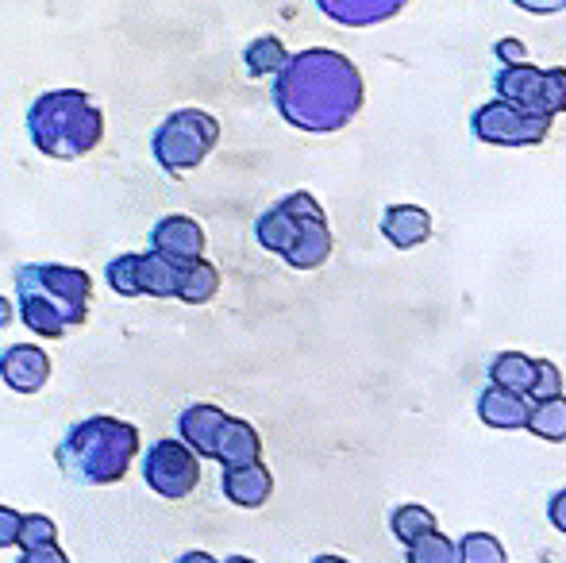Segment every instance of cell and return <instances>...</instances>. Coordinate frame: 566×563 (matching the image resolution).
<instances>
[{"instance_id":"cell-36","label":"cell","mask_w":566,"mask_h":563,"mask_svg":"<svg viewBox=\"0 0 566 563\" xmlns=\"http://www.w3.org/2000/svg\"><path fill=\"white\" fill-rule=\"evenodd\" d=\"M8 324H12V301L0 293V329H8Z\"/></svg>"},{"instance_id":"cell-19","label":"cell","mask_w":566,"mask_h":563,"mask_svg":"<svg viewBox=\"0 0 566 563\" xmlns=\"http://www.w3.org/2000/svg\"><path fill=\"white\" fill-rule=\"evenodd\" d=\"M259 456H262L259 432H254V428L247 425V421H239V417H228V421L220 425L217 451H212V459H220L224 467H239V463H254Z\"/></svg>"},{"instance_id":"cell-31","label":"cell","mask_w":566,"mask_h":563,"mask_svg":"<svg viewBox=\"0 0 566 563\" xmlns=\"http://www.w3.org/2000/svg\"><path fill=\"white\" fill-rule=\"evenodd\" d=\"M493 54L501 59V66H516V62H528V46L521 39H497Z\"/></svg>"},{"instance_id":"cell-25","label":"cell","mask_w":566,"mask_h":563,"mask_svg":"<svg viewBox=\"0 0 566 563\" xmlns=\"http://www.w3.org/2000/svg\"><path fill=\"white\" fill-rule=\"evenodd\" d=\"M405 560L409 563H459V549H454L451 536H443L440 529H432V533L417 536L412 544H405Z\"/></svg>"},{"instance_id":"cell-1","label":"cell","mask_w":566,"mask_h":563,"mask_svg":"<svg viewBox=\"0 0 566 563\" xmlns=\"http://www.w3.org/2000/svg\"><path fill=\"white\" fill-rule=\"evenodd\" d=\"M270 97L290 128L332 136L363 113L366 82L347 54L332 46H308L285 59V66L274 74Z\"/></svg>"},{"instance_id":"cell-30","label":"cell","mask_w":566,"mask_h":563,"mask_svg":"<svg viewBox=\"0 0 566 563\" xmlns=\"http://www.w3.org/2000/svg\"><path fill=\"white\" fill-rule=\"evenodd\" d=\"M544 113L547 116L566 113V70L563 66L544 70Z\"/></svg>"},{"instance_id":"cell-2","label":"cell","mask_w":566,"mask_h":563,"mask_svg":"<svg viewBox=\"0 0 566 563\" xmlns=\"http://www.w3.org/2000/svg\"><path fill=\"white\" fill-rule=\"evenodd\" d=\"M12 290L20 321L43 340H59L90 321L93 279L77 267L23 263L12 274Z\"/></svg>"},{"instance_id":"cell-29","label":"cell","mask_w":566,"mask_h":563,"mask_svg":"<svg viewBox=\"0 0 566 563\" xmlns=\"http://www.w3.org/2000/svg\"><path fill=\"white\" fill-rule=\"evenodd\" d=\"M563 394V371L555 367L552 359H536V371H532V386H528V398L544 402Z\"/></svg>"},{"instance_id":"cell-7","label":"cell","mask_w":566,"mask_h":563,"mask_svg":"<svg viewBox=\"0 0 566 563\" xmlns=\"http://www.w3.org/2000/svg\"><path fill=\"white\" fill-rule=\"evenodd\" d=\"M143 479L155 490L158 498H170V502H181L197 490L201 482V456H197L189 444L181 440H158L147 448L143 456Z\"/></svg>"},{"instance_id":"cell-8","label":"cell","mask_w":566,"mask_h":563,"mask_svg":"<svg viewBox=\"0 0 566 563\" xmlns=\"http://www.w3.org/2000/svg\"><path fill=\"white\" fill-rule=\"evenodd\" d=\"M0 378L15 394H39L51 378V359L35 344H12L0 355Z\"/></svg>"},{"instance_id":"cell-9","label":"cell","mask_w":566,"mask_h":563,"mask_svg":"<svg viewBox=\"0 0 566 563\" xmlns=\"http://www.w3.org/2000/svg\"><path fill=\"white\" fill-rule=\"evenodd\" d=\"M150 248L170 256L174 263H193L205 256V232L193 217H163L150 228Z\"/></svg>"},{"instance_id":"cell-37","label":"cell","mask_w":566,"mask_h":563,"mask_svg":"<svg viewBox=\"0 0 566 563\" xmlns=\"http://www.w3.org/2000/svg\"><path fill=\"white\" fill-rule=\"evenodd\" d=\"M178 563H220V560H212L209 552H186V556H181Z\"/></svg>"},{"instance_id":"cell-24","label":"cell","mask_w":566,"mask_h":563,"mask_svg":"<svg viewBox=\"0 0 566 563\" xmlns=\"http://www.w3.org/2000/svg\"><path fill=\"white\" fill-rule=\"evenodd\" d=\"M389 529H394V536L401 544H412L417 536L432 533V529H436V513L428 510V505H417V502L397 505V510L389 513Z\"/></svg>"},{"instance_id":"cell-10","label":"cell","mask_w":566,"mask_h":563,"mask_svg":"<svg viewBox=\"0 0 566 563\" xmlns=\"http://www.w3.org/2000/svg\"><path fill=\"white\" fill-rule=\"evenodd\" d=\"M316 12L339 28H378L409 8V0H313Z\"/></svg>"},{"instance_id":"cell-14","label":"cell","mask_w":566,"mask_h":563,"mask_svg":"<svg viewBox=\"0 0 566 563\" xmlns=\"http://www.w3.org/2000/svg\"><path fill=\"white\" fill-rule=\"evenodd\" d=\"M332 256V228H328V217H301V232H297V243L285 251V263L293 271H316L324 267Z\"/></svg>"},{"instance_id":"cell-18","label":"cell","mask_w":566,"mask_h":563,"mask_svg":"<svg viewBox=\"0 0 566 563\" xmlns=\"http://www.w3.org/2000/svg\"><path fill=\"white\" fill-rule=\"evenodd\" d=\"M189 263H174L170 256L150 248L147 256L135 259V279H139V293L147 298H178V279Z\"/></svg>"},{"instance_id":"cell-6","label":"cell","mask_w":566,"mask_h":563,"mask_svg":"<svg viewBox=\"0 0 566 563\" xmlns=\"http://www.w3.org/2000/svg\"><path fill=\"white\" fill-rule=\"evenodd\" d=\"M555 116L528 113V108H516L509 101H490V105L474 108L470 116V132L474 139L490 143V147H536L552 136Z\"/></svg>"},{"instance_id":"cell-16","label":"cell","mask_w":566,"mask_h":563,"mask_svg":"<svg viewBox=\"0 0 566 563\" xmlns=\"http://www.w3.org/2000/svg\"><path fill=\"white\" fill-rule=\"evenodd\" d=\"M228 421V414L220 406H186L178 414V432H181V444L197 451V456L212 459L217 451V436H220V425Z\"/></svg>"},{"instance_id":"cell-33","label":"cell","mask_w":566,"mask_h":563,"mask_svg":"<svg viewBox=\"0 0 566 563\" xmlns=\"http://www.w3.org/2000/svg\"><path fill=\"white\" fill-rule=\"evenodd\" d=\"M15 563H70V556L59 544H46V549H28Z\"/></svg>"},{"instance_id":"cell-4","label":"cell","mask_w":566,"mask_h":563,"mask_svg":"<svg viewBox=\"0 0 566 563\" xmlns=\"http://www.w3.org/2000/svg\"><path fill=\"white\" fill-rule=\"evenodd\" d=\"M28 136L46 158H82L105 139V113L85 90H51L28 108Z\"/></svg>"},{"instance_id":"cell-28","label":"cell","mask_w":566,"mask_h":563,"mask_svg":"<svg viewBox=\"0 0 566 563\" xmlns=\"http://www.w3.org/2000/svg\"><path fill=\"white\" fill-rule=\"evenodd\" d=\"M135 259L139 256H116L113 263L105 267L108 285L119 293V298H139V279H135Z\"/></svg>"},{"instance_id":"cell-21","label":"cell","mask_w":566,"mask_h":563,"mask_svg":"<svg viewBox=\"0 0 566 563\" xmlns=\"http://www.w3.org/2000/svg\"><path fill=\"white\" fill-rule=\"evenodd\" d=\"M524 428H528L532 436H539V440H547V444H563L566 440V398H563V394L536 402V406L528 409V425H524Z\"/></svg>"},{"instance_id":"cell-5","label":"cell","mask_w":566,"mask_h":563,"mask_svg":"<svg viewBox=\"0 0 566 563\" xmlns=\"http://www.w3.org/2000/svg\"><path fill=\"white\" fill-rule=\"evenodd\" d=\"M220 143V121L205 108H178L155 128L150 150L166 174H186L201 166Z\"/></svg>"},{"instance_id":"cell-20","label":"cell","mask_w":566,"mask_h":563,"mask_svg":"<svg viewBox=\"0 0 566 563\" xmlns=\"http://www.w3.org/2000/svg\"><path fill=\"white\" fill-rule=\"evenodd\" d=\"M217 290H220V271L209 259H193L178 279V301H186V305H205V301L217 298Z\"/></svg>"},{"instance_id":"cell-27","label":"cell","mask_w":566,"mask_h":563,"mask_svg":"<svg viewBox=\"0 0 566 563\" xmlns=\"http://www.w3.org/2000/svg\"><path fill=\"white\" fill-rule=\"evenodd\" d=\"M15 544L23 552L28 549H46V544H59V525H54L46 513H23L20 518V533H15Z\"/></svg>"},{"instance_id":"cell-38","label":"cell","mask_w":566,"mask_h":563,"mask_svg":"<svg viewBox=\"0 0 566 563\" xmlns=\"http://www.w3.org/2000/svg\"><path fill=\"white\" fill-rule=\"evenodd\" d=\"M313 563H350V560H343V556H332V552H324V556H316Z\"/></svg>"},{"instance_id":"cell-13","label":"cell","mask_w":566,"mask_h":563,"mask_svg":"<svg viewBox=\"0 0 566 563\" xmlns=\"http://www.w3.org/2000/svg\"><path fill=\"white\" fill-rule=\"evenodd\" d=\"M528 394H516L509 386H497L490 383L478 398V417L482 425L490 428H501V432H516V428L528 425Z\"/></svg>"},{"instance_id":"cell-12","label":"cell","mask_w":566,"mask_h":563,"mask_svg":"<svg viewBox=\"0 0 566 563\" xmlns=\"http://www.w3.org/2000/svg\"><path fill=\"white\" fill-rule=\"evenodd\" d=\"M270 494H274V475L262 467V459L224 467V498L231 505H239V510H259V505L270 502Z\"/></svg>"},{"instance_id":"cell-15","label":"cell","mask_w":566,"mask_h":563,"mask_svg":"<svg viewBox=\"0 0 566 563\" xmlns=\"http://www.w3.org/2000/svg\"><path fill=\"white\" fill-rule=\"evenodd\" d=\"M381 236H386L397 251H412V248H420V243H428V236H432V217H428V209H420V205H394V209H386V217H381Z\"/></svg>"},{"instance_id":"cell-17","label":"cell","mask_w":566,"mask_h":563,"mask_svg":"<svg viewBox=\"0 0 566 563\" xmlns=\"http://www.w3.org/2000/svg\"><path fill=\"white\" fill-rule=\"evenodd\" d=\"M301 217H321V212H290L282 201H277L274 209H266L259 220H254V240H259L266 251H274V256H285V251L297 243Z\"/></svg>"},{"instance_id":"cell-39","label":"cell","mask_w":566,"mask_h":563,"mask_svg":"<svg viewBox=\"0 0 566 563\" xmlns=\"http://www.w3.org/2000/svg\"><path fill=\"white\" fill-rule=\"evenodd\" d=\"M224 563H254V560L251 556H228Z\"/></svg>"},{"instance_id":"cell-26","label":"cell","mask_w":566,"mask_h":563,"mask_svg":"<svg viewBox=\"0 0 566 563\" xmlns=\"http://www.w3.org/2000/svg\"><path fill=\"white\" fill-rule=\"evenodd\" d=\"M454 549H459V563H509L505 544L493 533H467Z\"/></svg>"},{"instance_id":"cell-34","label":"cell","mask_w":566,"mask_h":563,"mask_svg":"<svg viewBox=\"0 0 566 563\" xmlns=\"http://www.w3.org/2000/svg\"><path fill=\"white\" fill-rule=\"evenodd\" d=\"M521 12H532V15H555V12H566V0H513Z\"/></svg>"},{"instance_id":"cell-35","label":"cell","mask_w":566,"mask_h":563,"mask_svg":"<svg viewBox=\"0 0 566 563\" xmlns=\"http://www.w3.org/2000/svg\"><path fill=\"white\" fill-rule=\"evenodd\" d=\"M547 521H552V525L566 536V487L559 490V494H552V502H547Z\"/></svg>"},{"instance_id":"cell-32","label":"cell","mask_w":566,"mask_h":563,"mask_svg":"<svg viewBox=\"0 0 566 563\" xmlns=\"http://www.w3.org/2000/svg\"><path fill=\"white\" fill-rule=\"evenodd\" d=\"M20 510H12V505H0V549H12L15 544V533H20Z\"/></svg>"},{"instance_id":"cell-11","label":"cell","mask_w":566,"mask_h":563,"mask_svg":"<svg viewBox=\"0 0 566 563\" xmlns=\"http://www.w3.org/2000/svg\"><path fill=\"white\" fill-rule=\"evenodd\" d=\"M493 90H497V97L509 101V105L528 108V113H544V70L532 66V62L501 66L497 74H493Z\"/></svg>"},{"instance_id":"cell-22","label":"cell","mask_w":566,"mask_h":563,"mask_svg":"<svg viewBox=\"0 0 566 563\" xmlns=\"http://www.w3.org/2000/svg\"><path fill=\"white\" fill-rule=\"evenodd\" d=\"M285 59H290V51H285V43L277 35H259L247 43L243 51V66L251 77H274L277 70L285 66Z\"/></svg>"},{"instance_id":"cell-23","label":"cell","mask_w":566,"mask_h":563,"mask_svg":"<svg viewBox=\"0 0 566 563\" xmlns=\"http://www.w3.org/2000/svg\"><path fill=\"white\" fill-rule=\"evenodd\" d=\"M532 371H536V359H532V355L501 352V355H493V363H490V383L509 386V390H516V394H528Z\"/></svg>"},{"instance_id":"cell-3","label":"cell","mask_w":566,"mask_h":563,"mask_svg":"<svg viewBox=\"0 0 566 563\" xmlns=\"http://www.w3.org/2000/svg\"><path fill=\"white\" fill-rule=\"evenodd\" d=\"M139 456V428L119 417H85L54 448L62 475L77 487H113Z\"/></svg>"}]
</instances>
